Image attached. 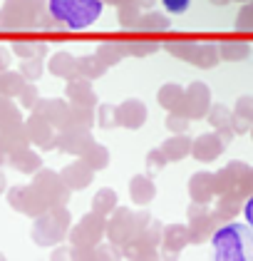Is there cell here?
Returning <instances> with one entry per match:
<instances>
[{
	"label": "cell",
	"instance_id": "49",
	"mask_svg": "<svg viewBox=\"0 0 253 261\" xmlns=\"http://www.w3.org/2000/svg\"><path fill=\"white\" fill-rule=\"evenodd\" d=\"M107 5H115V8H122V5H127V3H134V0H104Z\"/></svg>",
	"mask_w": 253,
	"mask_h": 261
},
{
	"label": "cell",
	"instance_id": "50",
	"mask_svg": "<svg viewBox=\"0 0 253 261\" xmlns=\"http://www.w3.org/2000/svg\"><path fill=\"white\" fill-rule=\"evenodd\" d=\"M65 256H67V251H65V249H60V251L52 254V259H65Z\"/></svg>",
	"mask_w": 253,
	"mask_h": 261
},
{
	"label": "cell",
	"instance_id": "25",
	"mask_svg": "<svg viewBox=\"0 0 253 261\" xmlns=\"http://www.w3.org/2000/svg\"><path fill=\"white\" fill-rule=\"evenodd\" d=\"M191 144H194V142L186 137V132H176L174 137H169V140L161 144V152L166 154L169 162H179L191 154Z\"/></svg>",
	"mask_w": 253,
	"mask_h": 261
},
{
	"label": "cell",
	"instance_id": "27",
	"mask_svg": "<svg viewBox=\"0 0 253 261\" xmlns=\"http://www.w3.org/2000/svg\"><path fill=\"white\" fill-rule=\"evenodd\" d=\"M8 162L18 169V172H25V174H30V172H38L42 160H40L35 152H30L27 147L25 149H18V152H13V154H8Z\"/></svg>",
	"mask_w": 253,
	"mask_h": 261
},
{
	"label": "cell",
	"instance_id": "42",
	"mask_svg": "<svg viewBox=\"0 0 253 261\" xmlns=\"http://www.w3.org/2000/svg\"><path fill=\"white\" fill-rule=\"evenodd\" d=\"M20 72H22V77L25 80H38L40 75H42V58H30V60L22 62V67H20Z\"/></svg>",
	"mask_w": 253,
	"mask_h": 261
},
{
	"label": "cell",
	"instance_id": "15",
	"mask_svg": "<svg viewBox=\"0 0 253 261\" xmlns=\"http://www.w3.org/2000/svg\"><path fill=\"white\" fill-rule=\"evenodd\" d=\"M117 122L124 129H139L147 122V105L136 97H129L117 105Z\"/></svg>",
	"mask_w": 253,
	"mask_h": 261
},
{
	"label": "cell",
	"instance_id": "17",
	"mask_svg": "<svg viewBox=\"0 0 253 261\" xmlns=\"http://www.w3.org/2000/svg\"><path fill=\"white\" fill-rule=\"evenodd\" d=\"M191 244L189 224H169L164 226V239H161V251L164 254H181L184 246Z\"/></svg>",
	"mask_w": 253,
	"mask_h": 261
},
{
	"label": "cell",
	"instance_id": "5",
	"mask_svg": "<svg viewBox=\"0 0 253 261\" xmlns=\"http://www.w3.org/2000/svg\"><path fill=\"white\" fill-rule=\"evenodd\" d=\"M164 50H166V53H172V55L179 58V60L201 67V70H211V67H216L218 60H221L218 47L211 45V42L176 40V42H166V45H164Z\"/></svg>",
	"mask_w": 253,
	"mask_h": 261
},
{
	"label": "cell",
	"instance_id": "38",
	"mask_svg": "<svg viewBox=\"0 0 253 261\" xmlns=\"http://www.w3.org/2000/svg\"><path fill=\"white\" fill-rule=\"evenodd\" d=\"M234 28L241 30V33H253V0H246V5L241 8V13L236 18Z\"/></svg>",
	"mask_w": 253,
	"mask_h": 261
},
{
	"label": "cell",
	"instance_id": "39",
	"mask_svg": "<svg viewBox=\"0 0 253 261\" xmlns=\"http://www.w3.org/2000/svg\"><path fill=\"white\" fill-rule=\"evenodd\" d=\"M166 164H169V160H166V154L161 152V147H159V149H152V152L147 154V174L156 177Z\"/></svg>",
	"mask_w": 253,
	"mask_h": 261
},
{
	"label": "cell",
	"instance_id": "4",
	"mask_svg": "<svg viewBox=\"0 0 253 261\" xmlns=\"http://www.w3.org/2000/svg\"><path fill=\"white\" fill-rule=\"evenodd\" d=\"M70 234V212L65 206H52L42 212L33 226V239L40 246H52Z\"/></svg>",
	"mask_w": 253,
	"mask_h": 261
},
{
	"label": "cell",
	"instance_id": "28",
	"mask_svg": "<svg viewBox=\"0 0 253 261\" xmlns=\"http://www.w3.org/2000/svg\"><path fill=\"white\" fill-rule=\"evenodd\" d=\"M172 22L164 13H156V10H149V13H142V18L136 22V30L139 33H161V30H169Z\"/></svg>",
	"mask_w": 253,
	"mask_h": 261
},
{
	"label": "cell",
	"instance_id": "26",
	"mask_svg": "<svg viewBox=\"0 0 253 261\" xmlns=\"http://www.w3.org/2000/svg\"><path fill=\"white\" fill-rule=\"evenodd\" d=\"M218 53H221V60L226 62H241L251 55V45L243 40H223L218 45Z\"/></svg>",
	"mask_w": 253,
	"mask_h": 261
},
{
	"label": "cell",
	"instance_id": "21",
	"mask_svg": "<svg viewBox=\"0 0 253 261\" xmlns=\"http://www.w3.org/2000/svg\"><path fill=\"white\" fill-rule=\"evenodd\" d=\"M243 206H246V197L238 189H234V192L218 194L214 212H216V217H218V221H231L238 212H243Z\"/></svg>",
	"mask_w": 253,
	"mask_h": 261
},
{
	"label": "cell",
	"instance_id": "29",
	"mask_svg": "<svg viewBox=\"0 0 253 261\" xmlns=\"http://www.w3.org/2000/svg\"><path fill=\"white\" fill-rule=\"evenodd\" d=\"M97 55L107 67H115V65H119L129 53H127V45H124V42H104V45L97 47Z\"/></svg>",
	"mask_w": 253,
	"mask_h": 261
},
{
	"label": "cell",
	"instance_id": "3",
	"mask_svg": "<svg viewBox=\"0 0 253 261\" xmlns=\"http://www.w3.org/2000/svg\"><path fill=\"white\" fill-rule=\"evenodd\" d=\"M149 224H152V214H149V212L134 214V212L127 209V206H117V209L109 214V221H107V239H109V244L124 249V246L132 244Z\"/></svg>",
	"mask_w": 253,
	"mask_h": 261
},
{
	"label": "cell",
	"instance_id": "54",
	"mask_svg": "<svg viewBox=\"0 0 253 261\" xmlns=\"http://www.w3.org/2000/svg\"><path fill=\"white\" fill-rule=\"evenodd\" d=\"M248 135H251V140H253V127H251V132H248Z\"/></svg>",
	"mask_w": 253,
	"mask_h": 261
},
{
	"label": "cell",
	"instance_id": "41",
	"mask_svg": "<svg viewBox=\"0 0 253 261\" xmlns=\"http://www.w3.org/2000/svg\"><path fill=\"white\" fill-rule=\"evenodd\" d=\"M234 115L236 117H241V120L253 122V95H243V97L236 100Z\"/></svg>",
	"mask_w": 253,
	"mask_h": 261
},
{
	"label": "cell",
	"instance_id": "31",
	"mask_svg": "<svg viewBox=\"0 0 253 261\" xmlns=\"http://www.w3.org/2000/svg\"><path fill=\"white\" fill-rule=\"evenodd\" d=\"M115 209H117V192L109 189V187H102L97 194H95V199H92V212L109 217Z\"/></svg>",
	"mask_w": 253,
	"mask_h": 261
},
{
	"label": "cell",
	"instance_id": "13",
	"mask_svg": "<svg viewBox=\"0 0 253 261\" xmlns=\"http://www.w3.org/2000/svg\"><path fill=\"white\" fill-rule=\"evenodd\" d=\"M35 112L42 115L52 127L67 129L70 127V115H72V105L70 102H62V100H40L35 105Z\"/></svg>",
	"mask_w": 253,
	"mask_h": 261
},
{
	"label": "cell",
	"instance_id": "32",
	"mask_svg": "<svg viewBox=\"0 0 253 261\" xmlns=\"http://www.w3.org/2000/svg\"><path fill=\"white\" fill-rule=\"evenodd\" d=\"M82 160L87 162V164H90L95 172H99V169H104V167L109 164V149L95 142V144H92V147L82 154Z\"/></svg>",
	"mask_w": 253,
	"mask_h": 261
},
{
	"label": "cell",
	"instance_id": "22",
	"mask_svg": "<svg viewBox=\"0 0 253 261\" xmlns=\"http://www.w3.org/2000/svg\"><path fill=\"white\" fill-rule=\"evenodd\" d=\"M47 70L55 77H62V80L70 82V80H75V77H79V58L70 55V53H58V55L50 58Z\"/></svg>",
	"mask_w": 253,
	"mask_h": 261
},
{
	"label": "cell",
	"instance_id": "20",
	"mask_svg": "<svg viewBox=\"0 0 253 261\" xmlns=\"http://www.w3.org/2000/svg\"><path fill=\"white\" fill-rule=\"evenodd\" d=\"M156 197V184L152 179V174H134L129 179V199L136 206H147L149 201Z\"/></svg>",
	"mask_w": 253,
	"mask_h": 261
},
{
	"label": "cell",
	"instance_id": "12",
	"mask_svg": "<svg viewBox=\"0 0 253 261\" xmlns=\"http://www.w3.org/2000/svg\"><path fill=\"white\" fill-rule=\"evenodd\" d=\"M229 142L223 140L218 132H206V135H199L191 144V157L199 162H214L216 157L223 154Z\"/></svg>",
	"mask_w": 253,
	"mask_h": 261
},
{
	"label": "cell",
	"instance_id": "14",
	"mask_svg": "<svg viewBox=\"0 0 253 261\" xmlns=\"http://www.w3.org/2000/svg\"><path fill=\"white\" fill-rule=\"evenodd\" d=\"M25 129H27V137H30V142H35V144H38V147H42V149H52V147H58V135H55V127L45 120L42 115H38V112H35V115L27 120Z\"/></svg>",
	"mask_w": 253,
	"mask_h": 261
},
{
	"label": "cell",
	"instance_id": "52",
	"mask_svg": "<svg viewBox=\"0 0 253 261\" xmlns=\"http://www.w3.org/2000/svg\"><path fill=\"white\" fill-rule=\"evenodd\" d=\"M3 189H5V177L0 174V192H3Z\"/></svg>",
	"mask_w": 253,
	"mask_h": 261
},
{
	"label": "cell",
	"instance_id": "16",
	"mask_svg": "<svg viewBox=\"0 0 253 261\" xmlns=\"http://www.w3.org/2000/svg\"><path fill=\"white\" fill-rule=\"evenodd\" d=\"M60 177H62V181H65L70 189H85V187H90L92 179H95V169L85 160H77V162H72V164H67V167L60 172Z\"/></svg>",
	"mask_w": 253,
	"mask_h": 261
},
{
	"label": "cell",
	"instance_id": "51",
	"mask_svg": "<svg viewBox=\"0 0 253 261\" xmlns=\"http://www.w3.org/2000/svg\"><path fill=\"white\" fill-rule=\"evenodd\" d=\"M209 3H211V5H218V8H221V5H229L231 0H209Z\"/></svg>",
	"mask_w": 253,
	"mask_h": 261
},
{
	"label": "cell",
	"instance_id": "11",
	"mask_svg": "<svg viewBox=\"0 0 253 261\" xmlns=\"http://www.w3.org/2000/svg\"><path fill=\"white\" fill-rule=\"evenodd\" d=\"M248 172H251V167L246 164V162H231V164H226L221 172H216L214 174V181H216V197L218 194H226V192H234L238 189L243 179L248 177Z\"/></svg>",
	"mask_w": 253,
	"mask_h": 261
},
{
	"label": "cell",
	"instance_id": "18",
	"mask_svg": "<svg viewBox=\"0 0 253 261\" xmlns=\"http://www.w3.org/2000/svg\"><path fill=\"white\" fill-rule=\"evenodd\" d=\"M189 197L196 204H209L216 197V181L211 172H196L189 179Z\"/></svg>",
	"mask_w": 253,
	"mask_h": 261
},
{
	"label": "cell",
	"instance_id": "2",
	"mask_svg": "<svg viewBox=\"0 0 253 261\" xmlns=\"http://www.w3.org/2000/svg\"><path fill=\"white\" fill-rule=\"evenodd\" d=\"M104 0H47V13L67 30H87L99 20Z\"/></svg>",
	"mask_w": 253,
	"mask_h": 261
},
{
	"label": "cell",
	"instance_id": "53",
	"mask_svg": "<svg viewBox=\"0 0 253 261\" xmlns=\"http://www.w3.org/2000/svg\"><path fill=\"white\" fill-rule=\"evenodd\" d=\"M35 3H38V5L42 8V10H45V0H35Z\"/></svg>",
	"mask_w": 253,
	"mask_h": 261
},
{
	"label": "cell",
	"instance_id": "33",
	"mask_svg": "<svg viewBox=\"0 0 253 261\" xmlns=\"http://www.w3.org/2000/svg\"><path fill=\"white\" fill-rule=\"evenodd\" d=\"M20 124V112L5 95H0V129H10Z\"/></svg>",
	"mask_w": 253,
	"mask_h": 261
},
{
	"label": "cell",
	"instance_id": "19",
	"mask_svg": "<svg viewBox=\"0 0 253 261\" xmlns=\"http://www.w3.org/2000/svg\"><path fill=\"white\" fill-rule=\"evenodd\" d=\"M65 95H67L70 105H77V107H95V102H97V95L92 90V80H87V77L70 80Z\"/></svg>",
	"mask_w": 253,
	"mask_h": 261
},
{
	"label": "cell",
	"instance_id": "44",
	"mask_svg": "<svg viewBox=\"0 0 253 261\" xmlns=\"http://www.w3.org/2000/svg\"><path fill=\"white\" fill-rule=\"evenodd\" d=\"M38 102H40V95H38V87H35V85H25V87L20 90V105H22V107L35 110Z\"/></svg>",
	"mask_w": 253,
	"mask_h": 261
},
{
	"label": "cell",
	"instance_id": "6",
	"mask_svg": "<svg viewBox=\"0 0 253 261\" xmlns=\"http://www.w3.org/2000/svg\"><path fill=\"white\" fill-rule=\"evenodd\" d=\"M40 15H42V8L35 0H5L0 10V30L38 28Z\"/></svg>",
	"mask_w": 253,
	"mask_h": 261
},
{
	"label": "cell",
	"instance_id": "9",
	"mask_svg": "<svg viewBox=\"0 0 253 261\" xmlns=\"http://www.w3.org/2000/svg\"><path fill=\"white\" fill-rule=\"evenodd\" d=\"M209 110H211V90H209V85L199 80L191 82L186 87V97H184L181 107H179V115H184L189 120H201V117L209 115Z\"/></svg>",
	"mask_w": 253,
	"mask_h": 261
},
{
	"label": "cell",
	"instance_id": "24",
	"mask_svg": "<svg viewBox=\"0 0 253 261\" xmlns=\"http://www.w3.org/2000/svg\"><path fill=\"white\" fill-rule=\"evenodd\" d=\"M184 97H186V87H181V85H176V82L161 85L159 92H156V100H159V105H161L166 112H179Z\"/></svg>",
	"mask_w": 253,
	"mask_h": 261
},
{
	"label": "cell",
	"instance_id": "45",
	"mask_svg": "<svg viewBox=\"0 0 253 261\" xmlns=\"http://www.w3.org/2000/svg\"><path fill=\"white\" fill-rule=\"evenodd\" d=\"M161 3H164L166 13H172V15H181V13H186V10H189V5H191V0H161Z\"/></svg>",
	"mask_w": 253,
	"mask_h": 261
},
{
	"label": "cell",
	"instance_id": "7",
	"mask_svg": "<svg viewBox=\"0 0 253 261\" xmlns=\"http://www.w3.org/2000/svg\"><path fill=\"white\" fill-rule=\"evenodd\" d=\"M102 237H107V217L90 212L77 221V226L70 229V241L72 246H97Z\"/></svg>",
	"mask_w": 253,
	"mask_h": 261
},
{
	"label": "cell",
	"instance_id": "10",
	"mask_svg": "<svg viewBox=\"0 0 253 261\" xmlns=\"http://www.w3.org/2000/svg\"><path fill=\"white\" fill-rule=\"evenodd\" d=\"M92 144H95V140H92L90 129H85V127H67L58 135V149L67 152V154L82 157Z\"/></svg>",
	"mask_w": 253,
	"mask_h": 261
},
{
	"label": "cell",
	"instance_id": "35",
	"mask_svg": "<svg viewBox=\"0 0 253 261\" xmlns=\"http://www.w3.org/2000/svg\"><path fill=\"white\" fill-rule=\"evenodd\" d=\"M139 18H142V5H139V0L127 3V5H122V8H119V25H122V28H127V30H136Z\"/></svg>",
	"mask_w": 253,
	"mask_h": 261
},
{
	"label": "cell",
	"instance_id": "36",
	"mask_svg": "<svg viewBox=\"0 0 253 261\" xmlns=\"http://www.w3.org/2000/svg\"><path fill=\"white\" fill-rule=\"evenodd\" d=\"M124 45H127V53L132 58H149V55H154L156 50L161 47L159 42H152V40H129Z\"/></svg>",
	"mask_w": 253,
	"mask_h": 261
},
{
	"label": "cell",
	"instance_id": "8",
	"mask_svg": "<svg viewBox=\"0 0 253 261\" xmlns=\"http://www.w3.org/2000/svg\"><path fill=\"white\" fill-rule=\"evenodd\" d=\"M186 217H189L191 244H204V241H209L216 234V229H218V217H216V212H209V209H206V204H196V201H191Z\"/></svg>",
	"mask_w": 253,
	"mask_h": 261
},
{
	"label": "cell",
	"instance_id": "46",
	"mask_svg": "<svg viewBox=\"0 0 253 261\" xmlns=\"http://www.w3.org/2000/svg\"><path fill=\"white\" fill-rule=\"evenodd\" d=\"M238 192L248 199V197H253V167H251V172H248V177L243 179V184L238 187Z\"/></svg>",
	"mask_w": 253,
	"mask_h": 261
},
{
	"label": "cell",
	"instance_id": "37",
	"mask_svg": "<svg viewBox=\"0 0 253 261\" xmlns=\"http://www.w3.org/2000/svg\"><path fill=\"white\" fill-rule=\"evenodd\" d=\"M97 124L102 127V129L119 127V122H117V105H109V102L99 105V107H97Z\"/></svg>",
	"mask_w": 253,
	"mask_h": 261
},
{
	"label": "cell",
	"instance_id": "1",
	"mask_svg": "<svg viewBox=\"0 0 253 261\" xmlns=\"http://www.w3.org/2000/svg\"><path fill=\"white\" fill-rule=\"evenodd\" d=\"M214 254L218 261H253V226L246 224H231L216 229L211 237Z\"/></svg>",
	"mask_w": 253,
	"mask_h": 261
},
{
	"label": "cell",
	"instance_id": "40",
	"mask_svg": "<svg viewBox=\"0 0 253 261\" xmlns=\"http://www.w3.org/2000/svg\"><path fill=\"white\" fill-rule=\"evenodd\" d=\"M13 50L18 53L20 58L30 60V58H42L45 55V45L42 42H15Z\"/></svg>",
	"mask_w": 253,
	"mask_h": 261
},
{
	"label": "cell",
	"instance_id": "23",
	"mask_svg": "<svg viewBox=\"0 0 253 261\" xmlns=\"http://www.w3.org/2000/svg\"><path fill=\"white\" fill-rule=\"evenodd\" d=\"M231 117H234V110H229L226 105H211V110H209V115H206V120L211 122V127H214L216 132L223 137L226 142H231L234 137V124H231Z\"/></svg>",
	"mask_w": 253,
	"mask_h": 261
},
{
	"label": "cell",
	"instance_id": "34",
	"mask_svg": "<svg viewBox=\"0 0 253 261\" xmlns=\"http://www.w3.org/2000/svg\"><path fill=\"white\" fill-rule=\"evenodd\" d=\"M25 87V77L22 72H0V95L5 97H13V95H20V90Z\"/></svg>",
	"mask_w": 253,
	"mask_h": 261
},
{
	"label": "cell",
	"instance_id": "43",
	"mask_svg": "<svg viewBox=\"0 0 253 261\" xmlns=\"http://www.w3.org/2000/svg\"><path fill=\"white\" fill-rule=\"evenodd\" d=\"M189 124H191V120L184 117V115H179V112H169V117H166V129H169L172 135H176V132H186Z\"/></svg>",
	"mask_w": 253,
	"mask_h": 261
},
{
	"label": "cell",
	"instance_id": "48",
	"mask_svg": "<svg viewBox=\"0 0 253 261\" xmlns=\"http://www.w3.org/2000/svg\"><path fill=\"white\" fill-rule=\"evenodd\" d=\"M5 67H8V53L0 47V70H5Z\"/></svg>",
	"mask_w": 253,
	"mask_h": 261
},
{
	"label": "cell",
	"instance_id": "30",
	"mask_svg": "<svg viewBox=\"0 0 253 261\" xmlns=\"http://www.w3.org/2000/svg\"><path fill=\"white\" fill-rule=\"evenodd\" d=\"M109 67L99 60V55H82L79 58V77H87V80H99Z\"/></svg>",
	"mask_w": 253,
	"mask_h": 261
},
{
	"label": "cell",
	"instance_id": "47",
	"mask_svg": "<svg viewBox=\"0 0 253 261\" xmlns=\"http://www.w3.org/2000/svg\"><path fill=\"white\" fill-rule=\"evenodd\" d=\"M243 217H246V221L253 226V197H248L246 199V206H243Z\"/></svg>",
	"mask_w": 253,
	"mask_h": 261
}]
</instances>
